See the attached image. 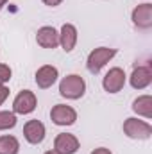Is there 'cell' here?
<instances>
[{"label": "cell", "mask_w": 152, "mask_h": 154, "mask_svg": "<svg viewBox=\"0 0 152 154\" xmlns=\"http://www.w3.org/2000/svg\"><path fill=\"white\" fill-rule=\"evenodd\" d=\"M77 43V29L72 23H65L59 31V45L65 52H72Z\"/></svg>", "instance_id": "cell-13"}, {"label": "cell", "mask_w": 152, "mask_h": 154, "mask_svg": "<svg viewBox=\"0 0 152 154\" xmlns=\"http://www.w3.org/2000/svg\"><path fill=\"white\" fill-rule=\"evenodd\" d=\"M129 82L134 90H143L152 82V70L150 66H136L129 77Z\"/></svg>", "instance_id": "cell-12"}, {"label": "cell", "mask_w": 152, "mask_h": 154, "mask_svg": "<svg viewBox=\"0 0 152 154\" xmlns=\"http://www.w3.org/2000/svg\"><path fill=\"white\" fill-rule=\"evenodd\" d=\"M45 5H50V7H56V5H59L63 0H41Z\"/></svg>", "instance_id": "cell-19"}, {"label": "cell", "mask_w": 152, "mask_h": 154, "mask_svg": "<svg viewBox=\"0 0 152 154\" xmlns=\"http://www.w3.org/2000/svg\"><path fill=\"white\" fill-rule=\"evenodd\" d=\"M123 133L132 140H147L152 134V125L140 118H127L123 122Z\"/></svg>", "instance_id": "cell-3"}, {"label": "cell", "mask_w": 152, "mask_h": 154, "mask_svg": "<svg viewBox=\"0 0 152 154\" xmlns=\"http://www.w3.org/2000/svg\"><path fill=\"white\" fill-rule=\"evenodd\" d=\"M45 154H59V152H56V151H47Z\"/></svg>", "instance_id": "cell-22"}, {"label": "cell", "mask_w": 152, "mask_h": 154, "mask_svg": "<svg viewBox=\"0 0 152 154\" xmlns=\"http://www.w3.org/2000/svg\"><path fill=\"white\" fill-rule=\"evenodd\" d=\"M38 106V99L31 90H22L14 100H13V113L14 115H29L36 109Z\"/></svg>", "instance_id": "cell-4"}, {"label": "cell", "mask_w": 152, "mask_h": 154, "mask_svg": "<svg viewBox=\"0 0 152 154\" xmlns=\"http://www.w3.org/2000/svg\"><path fill=\"white\" fill-rule=\"evenodd\" d=\"M54 151L59 154H75L79 151V140L74 134L61 133L54 140Z\"/></svg>", "instance_id": "cell-8"}, {"label": "cell", "mask_w": 152, "mask_h": 154, "mask_svg": "<svg viewBox=\"0 0 152 154\" xmlns=\"http://www.w3.org/2000/svg\"><path fill=\"white\" fill-rule=\"evenodd\" d=\"M131 18H132V23L138 29H150L152 27V4L145 2V4H140L138 7H134Z\"/></svg>", "instance_id": "cell-7"}, {"label": "cell", "mask_w": 152, "mask_h": 154, "mask_svg": "<svg viewBox=\"0 0 152 154\" xmlns=\"http://www.w3.org/2000/svg\"><path fill=\"white\" fill-rule=\"evenodd\" d=\"M50 120L56 125H72L77 120V111L72 106L66 104H56L50 111Z\"/></svg>", "instance_id": "cell-5"}, {"label": "cell", "mask_w": 152, "mask_h": 154, "mask_svg": "<svg viewBox=\"0 0 152 154\" xmlns=\"http://www.w3.org/2000/svg\"><path fill=\"white\" fill-rule=\"evenodd\" d=\"M20 151V142L11 136V134H4L0 136V154H18Z\"/></svg>", "instance_id": "cell-15"}, {"label": "cell", "mask_w": 152, "mask_h": 154, "mask_svg": "<svg viewBox=\"0 0 152 154\" xmlns=\"http://www.w3.org/2000/svg\"><path fill=\"white\" fill-rule=\"evenodd\" d=\"M13 75V72H11V68L7 66V65H4V63H0V84H5L9 79Z\"/></svg>", "instance_id": "cell-17"}, {"label": "cell", "mask_w": 152, "mask_h": 154, "mask_svg": "<svg viewBox=\"0 0 152 154\" xmlns=\"http://www.w3.org/2000/svg\"><path fill=\"white\" fill-rule=\"evenodd\" d=\"M9 97V88L5 84H0V106L5 102V99Z\"/></svg>", "instance_id": "cell-18"}, {"label": "cell", "mask_w": 152, "mask_h": 154, "mask_svg": "<svg viewBox=\"0 0 152 154\" xmlns=\"http://www.w3.org/2000/svg\"><path fill=\"white\" fill-rule=\"evenodd\" d=\"M116 56V48H109V47H99L95 50L90 52L88 59H86V68L91 74H99L111 59Z\"/></svg>", "instance_id": "cell-2"}, {"label": "cell", "mask_w": 152, "mask_h": 154, "mask_svg": "<svg viewBox=\"0 0 152 154\" xmlns=\"http://www.w3.org/2000/svg\"><path fill=\"white\" fill-rule=\"evenodd\" d=\"M84 91H86V82L77 74H70V75L63 77L61 82H59V93L65 99L77 100V99H81L84 95Z\"/></svg>", "instance_id": "cell-1"}, {"label": "cell", "mask_w": 152, "mask_h": 154, "mask_svg": "<svg viewBox=\"0 0 152 154\" xmlns=\"http://www.w3.org/2000/svg\"><path fill=\"white\" fill-rule=\"evenodd\" d=\"M36 41H38L39 47H43V48H56V47L59 45V32H57L54 27L45 25V27L38 29V32H36Z\"/></svg>", "instance_id": "cell-10"}, {"label": "cell", "mask_w": 152, "mask_h": 154, "mask_svg": "<svg viewBox=\"0 0 152 154\" xmlns=\"http://www.w3.org/2000/svg\"><path fill=\"white\" fill-rule=\"evenodd\" d=\"M57 77H59V72H57L56 66L43 65V66H39L38 72H36V84L41 90H47V88H50L57 81Z\"/></svg>", "instance_id": "cell-11"}, {"label": "cell", "mask_w": 152, "mask_h": 154, "mask_svg": "<svg viewBox=\"0 0 152 154\" xmlns=\"http://www.w3.org/2000/svg\"><path fill=\"white\" fill-rule=\"evenodd\" d=\"M5 4H7V0H0V9H2V7H4Z\"/></svg>", "instance_id": "cell-21"}, {"label": "cell", "mask_w": 152, "mask_h": 154, "mask_svg": "<svg viewBox=\"0 0 152 154\" xmlns=\"http://www.w3.org/2000/svg\"><path fill=\"white\" fill-rule=\"evenodd\" d=\"M91 154H113V152L109 149H106V147H99V149H95Z\"/></svg>", "instance_id": "cell-20"}, {"label": "cell", "mask_w": 152, "mask_h": 154, "mask_svg": "<svg viewBox=\"0 0 152 154\" xmlns=\"http://www.w3.org/2000/svg\"><path fill=\"white\" fill-rule=\"evenodd\" d=\"M125 72L122 70V68H118V66H114L111 68L106 77L102 79V86H104V90L108 91V93H118L123 86H125Z\"/></svg>", "instance_id": "cell-6"}, {"label": "cell", "mask_w": 152, "mask_h": 154, "mask_svg": "<svg viewBox=\"0 0 152 154\" xmlns=\"http://www.w3.org/2000/svg\"><path fill=\"white\" fill-rule=\"evenodd\" d=\"M132 111L143 118H152V97L150 95H140L132 102Z\"/></svg>", "instance_id": "cell-14"}, {"label": "cell", "mask_w": 152, "mask_h": 154, "mask_svg": "<svg viewBox=\"0 0 152 154\" xmlns=\"http://www.w3.org/2000/svg\"><path fill=\"white\" fill-rule=\"evenodd\" d=\"M16 125V115L13 111H0V131L13 129Z\"/></svg>", "instance_id": "cell-16"}, {"label": "cell", "mask_w": 152, "mask_h": 154, "mask_svg": "<svg viewBox=\"0 0 152 154\" xmlns=\"http://www.w3.org/2000/svg\"><path fill=\"white\" fill-rule=\"evenodd\" d=\"M45 133H47L45 131V125L39 120H29L23 125V136L32 145H38V143H41L45 140Z\"/></svg>", "instance_id": "cell-9"}]
</instances>
